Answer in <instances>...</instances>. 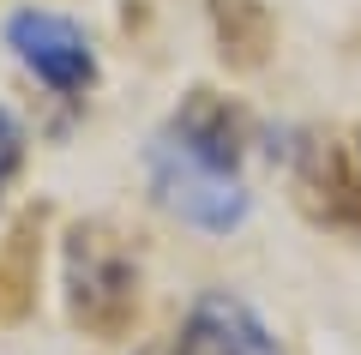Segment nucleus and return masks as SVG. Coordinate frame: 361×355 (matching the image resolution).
Returning <instances> with one entry per match:
<instances>
[{"label": "nucleus", "mask_w": 361, "mask_h": 355, "mask_svg": "<svg viewBox=\"0 0 361 355\" xmlns=\"http://www.w3.org/2000/svg\"><path fill=\"white\" fill-rule=\"evenodd\" d=\"M151 187L163 199V211H175L180 223H193V229H211V235H223V229H235L247 217L241 175L229 163H217V157L193 151L169 127L151 139Z\"/></svg>", "instance_id": "obj_1"}, {"label": "nucleus", "mask_w": 361, "mask_h": 355, "mask_svg": "<svg viewBox=\"0 0 361 355\" xmlns=\"http://www.w3.org/2000/svg\"><path fill=\"white\" fill-rule=\"evenodd\" d=\"M175 355H277V337L241 295H205L180 325Z\"/></svg>", "instance_id": "obj_4"}, {"label": "nucleus", "mask_w": 361, "mask_h": 355, "mask_svg": "<svg viewBox=\"0 0 361 355\" xmlns=\"http://www.w3.org/2000/svg\"><path fill=\"white\" fill-rule=\"evenodd\" d=\"M66 283H73V313L90 331H115L133 313V259L109 241L103 229H73V247H66Z\"/></svg>", "instance_id": "obj_2"}, {"label": "nucleus", "mask_w": 361, "mask_h": 355, "mask_svg": "<svg viewBox=\"0 0 361 355\" xmlns=\"http://www.w3.org/2000/svg\"><path fill=\"white\" fill-rule=\"evenodd\" d=\"M139 355H157V349H139Z\"/></svg>", "instance_id": "obj_6"}, {"label": "nucleus", "mask_w": 361, "mask_h": 355, "mask_svg": "<svg viewBox=\"0 0 361 355\" xmlns=\"http://www.w3.org/2000/svg\"><path fill=\"white\" fill-rule=\"evenodd\" d=\"M18 157H25V133H18V121L6 109H0V181L18 169Z\"/></svg>", "instance_id": "obj_5"}, {"label": "nucleus", "mask_w": 361, "mask_h": 355, "mask_svg": "<svg viewBox=\"0 0 361 355\" xmlns=\"http://www.w3.org/2000/svg\"><path fill=\"white\" fill-rule=\"evenodd\" d=\"M6 42H13L18 61H25L42 85H54V90H78V85H90V73H97L85 30L66 25V18H54V13H13Z\"/></svg>", "instance_id": "obj_3"}]
</instances>
